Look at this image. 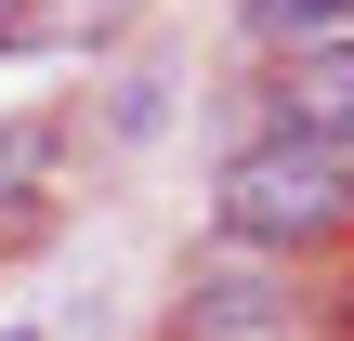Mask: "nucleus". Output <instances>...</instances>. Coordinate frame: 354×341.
Instances as JSON below:
<instances>
[{
    "instance_id": "obj_2",
    "label": "nucleus",
    "mask_w": 354,
    "mask_h": 341,
    "mask_svg": "<svg viewBox=\"0 0 354 341\" xmlns=\"http://www.w3.org/2000/svg\"><path fill=\"white\" fill-rule=\"evenodd\" d=\"M276 329H302V263H263V250L184 263V341H276Z\"/></svg>"
},
{
    "instance_id": "obj_3",
    "label": "nucleus",
    "mask_w": 354,
    "mask_h": 341,
    "mask_svg": "<svg viewBox=\"0 0 354 341\" xmlns=\"http://www.w3.org/2000/svg\"><path fill=\"white\" fill-rule=\"evenodd\" d=\"M342 13L354 0H250V39L289 66V53H342Z\"/></svg>"
},
{
    "instance_id": "obj_1",
    "label": "nucleus",
    "mask_w": 354,
    "mask_h": 341,
    "mask_svg": "<svg viewBox=\"0 0 354 341\" xmlns=\"http://www.w3.org/2000/svg\"><path fill=\"white\" fill-rule=\"evenodd\" d=\"M354 210V158L315 131H276V145H236L223 184H210V250H263V263H302L328 250Z\"/></svg>"
},
{
    "instance_id": "obj_4",
    "label": "nucleus",
    "mask_w": 354,
    "mask_h": 341,
    "mask_svg": "<svg viewBox=\"0 0 354 341\" xmlns=\"http://www.w3.org/2000/svg\"><path fill=\"white\" fill-rule=\"evenodd\" d=\"M276 341H302V329H276Z\"/></svg>"
}]
</instances>
